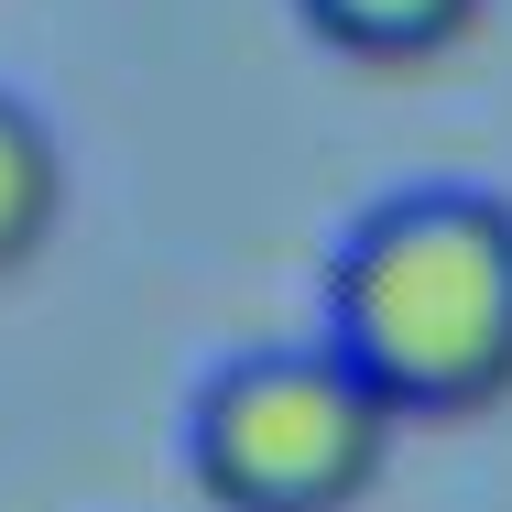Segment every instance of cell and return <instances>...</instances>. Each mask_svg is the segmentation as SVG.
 Wrapping results in <instances>:
<instances>
[{
    "label": "cell",
    "mask_w": 512,
    "mask_h": 512,
    "mask_svg": "<svg viewBox=\"0 0 512 512\" xmlns=\"http://www.w3.org/2000/svg\"><path fill=\"white\" fill-rule=\"evenodd\" d=\"M327 349L393 425H458L512 393V197L404 186L327 262Z\"/></svg>",
    "instance_id": "1"
},
{
    "label": "cell",
    "mask_w": 512,
    "mask_h": 512,
    "mask_svg": "<svg viewBox=\"0 0 512 512\" xmlns=\"http://www.w3.org/2000/svg\"><path fill=\"white\" fill-rule=\"evenodd\" d=\"M393 436L404 425L316 338L207 371L186 404V469L218 512H360L393 469Z\"/></svg>",
    "instance_id": "2"
},
{
    "label": "cell",
    "mask_w": 512,
    "mask_h": 512,
    "mask_svg": "<svg viewBox=\"0 0 512 512\" xmlns=\"http://www.w3.org/2000/svg\"><path fill=\"white\" fill-rule=\"evenodd\" d=\"M295 11H306L316 44H338L349 66H425V55L469 44L491 0H295Z\"/></svg>",
    "instance_id": "3"
},
{
    "label": "cell",
    "mask_w": 512,
    "mask_h": 512,
    "mask_svg": "<svg viewBox=\"0 0 512 512\" xmlns=\"http://www.w3.org/2000/svg\"><path fill=\"white\" fill-rule=\"evenodd\" d=\"M66 229V142L0 88V284Z\"/></svg>",
    "instance_id": "4"
}]
</instances>
